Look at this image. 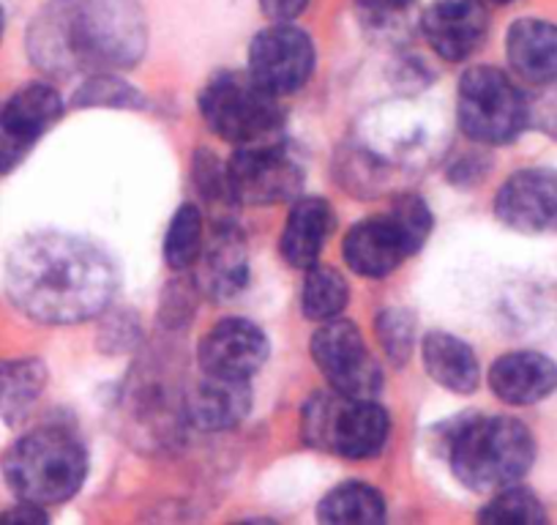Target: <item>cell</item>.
<instances>
[{
    "instance_id": "10",
    "label": "cell",
    "mask_w": 557,
    "mask_h": 525,
    "mask_svg": "<svg viewBox=\"0 0 557 525\" xmlns=\"http://www.w3.org/2000/svg\"><path fill=\"white\" fill-rule=\"evenodd\" d=\"M312 36L290 23H273L260 30L249 45V74L273 96L298 94L314 72Z\"/></svg>"
},
{
    "instance_id": "8",
    "label": "cell",
    "mask_w": 557,
    "mask_h": 525,
    "mask_svg": "<svg viewBox=\"0 0 557 525\" xmlns=\"http://www.w3.org/2000/svg\"><path fill=\"white\" fill-rule=\"evenodd\" d=\"M457 118L465 135L484 146L517 141L530 123L528 96L497 66H470L459 80Z\"/></svg>"
},
{
    "instance_id": "3",
    "label": "cell",
    "mask_w": 557,
    "mask_h": 525,
    "mask_svg": "<svg viewBox=\"0 0 557 525\" xmlns=\"http://www.w3.org/2000/svg\"><path fill=\"white\" fill-rule=\"evenodd\" d=\"M88 476V452L77 432L45 425L20 438L3 457V479L20 501L52 506L79 492Z\"/></svg>"
},
{
    "instance_id": "9",
    "label": "cell",
    "mask_w": 557,
    "mask_h": 525,
    "mask_svg": "<svg viewBox=\"0 0 557 525\" xmlns=\"http://www.w3.org/2000/svg\"><path fill=\"white\" fill-rule=\"evenodd\" d=\"M312 362L329 386L347 398H374L383 383L377 362L350 320H325L312 337Z\"/></svg>"
},
{
    "instance_id": "32",
    "label": "cell",
    "mask_w": 557,
    "mask_h": 525,
    "mask_svg": "<svg viewBox=\"0 0 557 525\" xmlns=\"http://www.w3.org/2000/svg\"><path fill=\"white\" fill-rule=\"evenodd\" d=\"M356 3L369 17H394V14L407 12L416 0H356Z\"/></svg>"
},
{
    "instance_id": "12",
    "label": "cell",
    "mask_w": 557,
    "mask_h": 525,
    "mask_svg": "<svg viewBox=\"0 0 557 525\" xmlns=\"http://www.w3.org/2000/svg\"><path fill=\"white\" fill-rule=\"evenodd\" d=\"M63 99L52 85L28 83L0 105V173L17 168L61 121Z\"/></svg>"
},
{
    "instance_id": "22",
    "label": "cell",
    "mask_w": 557,
    "mask_h": 525,
    "mask_svg": "<svg viewBox=\"0 0 557 525\" xmlns=\"http://www.w3.org/2000/svg\"><path fill=\"white\" fill-rule=\"evenodd\" d=\"M47 386V367L39 358L0 362V419L14 422L39 403Z\"/></svg>"
},
{
    "instance_id": "20",
    "label": "cell",
    "mask_w": 557,
    "mask_h": 525,
    "mask_svg": "<svg viewBox=\"0 0 557 525\" xmlns=\"http://www.w3.org/2000/svg\"><path fill=\"white\" fill-rule=\"evenodd\" d=\"M336 228V213L323 197H296V206L287 213L285 230L278 239L282 257L293 269H304L320 262L325 244Z\"/></svg>"
},
{
    "instance_id": "2",
    "label": "cell",
    "mask_w": 557,
    "mask_h": 525,
    "mask_svg": "<svg viewBox=\"0 0 557 525\" xmlns=\"http://www.w3.org/2000/svg\"><path fill=\"white\" fill-rule=\"evenodd\" d=\"M148 47V20L137 0H58L28 30V52L50 74L128 69Z\"/></svg>"
},
{
    "instance_id": "5",
    "label": "cell",
    "mask_w": 557,
    "mask_h": 525,
    "mask_svg": "<svg viewBox=\"0 0 557 525\" xmlns=\"http://www.w3.org/2000/svg\"><path fill=\"white\" fill-rule=\"evenodd\" d=\"M432 211L418 195H401L385 217H369L352 224L342 241L347 269L367 280H380L416 255L432 233Z\"/></svg>"
},
{
    "instance_id": "11",
    "label": "cell",
    "mask_w": 557,
    "mask_h": 525,
    "mask_svg": "<svg viewBox=\"0 0 557 525\" xmlns=\"http://www.w3.org/2000/svg\"><path fill=\"white\" fill-rule=\"evenodd\" d=\"M233 203L244 206H276L296 200L304 186V170L278 143L246 146L227 162Z\"/></svg>"
},
{
    "instance_id": "34",
    "label": "cell",
    "mask_w": 557,
    "mask_h": 525,
    "mask_svg": "<svg viewBox=\"0 0 557 525\" xmlns=\"http://www.w3.org/2000/svg\"><path fill=\"white\" fill-rule=\"evenodd\" d=\"M3 30H7V12L0 7V39H3Z\"/></svg>"
},
{
    "instance_id": "16",
    "label": "cell",
    "mask_w": 557,
    "mask_h": 525,
    "mask_svg": "<svg viewBox=\"0 0 557 525\" xmlns=\"http://www.w3.org/2000/svg\"><path fill=\"white\" fill-rule=\"evenodd\" d=\"M490 389L500 403L524 408L557 391V364L535 351H513L490 367Z\"/></svg>"
},
{
    "instance_id": "30",
    "label": "cell",
    "mask_w": 557,
    "mask_h": 525,
    "mask_svg": "<svg viewBox=\"0 0 557 525\" xmlns=\"http://www.w3.org/2000/svg\"><path fill=\"white\" fill-rule=\"evenodd\" d=\"M528 110L530 123L557 141V83L539 88V96L528 99Z\"/></svg>"
},
{
    "instance_id": "4",
    "label": "cell",
    "mask_w": 557,
    "mask_h": 525,
    "mask_svg": "<svg viewBox=\"0 0 557 525\" xmlns=\"http://www.w3.org/2000/svg\"><path fill=\"white\" fill-rule=\"evenodd\" d=\"M448 460L454 476L468 490H503L522 479L533 465V432L511 416H475L454 430Z\"/></svg>"
},
{
    "instance_id": "18",
    "label": "cell",
    "mask_w": 557,
    "mask_h": 525,
    "mask_svg": "<svg viewBox=\"0 0 557 525\" xmlns=\"http://www.w3.org/2000/svg\"><path fill=\"white\" fill-rule=\"evenodd\" d=\"M200 288L216 302L238 296L249 277V252L244 233L235 224L219 222L200 255Z\"/></svg>"
},
{
    "instance_id": "26",
    "label": "cell",
    "mask_w": 557,
    "mask_h": 525,
    "mask_svg": "<svg viewBox=\"0 0 557 525\" xmlns=\"http://www.w3.org/2000/svg\"><path fill=\"white\" fill-rule=\"evenodd\" d=\"M481 523H546V512L539 498L524 487H503L479 514Z\"/></svg>"
},
{
    "instance_id": "25",
    "label": "cell",
    "mask_w": 557,
    "mask_h": 525,
    "mask_svg": "<svg viewBox=\"0 0 557 525\" xmlns=\"http://www.w3.org/2000/svg\"><path fill=\"white\" fill-rule=\"evenodd\" d=\"M206 233H202L200 208L186 203L170 219V228L164 233V260L173 271L191 269L202 255Z\"/></svg>"
},
{
    "instance_id": "35",
    "label": "cell",
    "mask_w": 557,
    "mask_h": 525,
    "mask_svg": "<svg viewBox=\"0 0 557 525\" xmlns=\"http://www.w3.org/2000/svg\"><path fill=\"white\" fill-rule=\"evenodd\" d=\"M484 3H492V7H506V3H511V0H484Z\"/></svg>"
},
{
    "instance_id": "6",
    "label": "cell",
    "mask_w": 557,
    "mask_h": 525,
    "mask_svg": "<svg viewBox=\"0 0 557 525\" xmlns=\"http://www.w3.org/2000/svg\"><path fill=\"white\" fill-rule=\"evenodd\" d=\"M301 432L309 447L358 463L383 452L391 436V416L372 398H347L331 389L304 405Z\"/></svg>"
},
{
    "instance_id": "23",
    "label": "cell",
    "mask_w": 557,
    "mask_h": 525,
    "mask_svg": "<svg viewBox=\"0 0 557 525\" xmlns=\"http://www.w3.org/2000/svg\"><path fill=\"white\" fill-rule=\"evenodd\" d=\"M318 517L331 525H372L385 520V501L374 487L363 481H345L323 496Z\"/></svg>"
},
{
    "instance_id": "21",
    "label": "cell",
    "mask_w": 557,
    "mask_h": 525,
    "mask_svg": "<svg viewBox=\"0 0 557 525\" xmlns=\"http://www.w3.org/2000/svg\"><path fill=\"white\" fill-rule=\"evenodd\" d=\"M421 358H424L426 375L443 389L454 391V394H473L479 389V358H475L473 347L459 337L446 334V331H432L424 337Z\"/></svg>"
},
{
    "instance_id": "1",
    "label": "cell",
    "mask_w": 557,
    "mask_h": 525,
    "mask_svg": "<svg viewBox=\"0 0 557 525\" xmlns=\"http://www.w3.org/2000/svg\"><path fill=\"white\" fill-rule=\"evenodd\" d=\"M7 291L30 320L72 326L104 313L115 293V269L90 241L45 230L9 252Z\"/></svg>"
},
{
    "instance_id": "28",
    "label": "cell",
    "mask_w": 557,
    "mask_h": 525,
    "mask_svg": "<svg viewBox=\"0 0 557 525\" xmlns=\"http://www.w3.org/2000/svg\"><path fill=\"white\" fill-rule=\"evenodd\" d=\"M374 329H377V340L391 362L405 364L410 358L412 342H416V320H412V315L407 309H383Z\"/></svg>"
},
{
    "instance_id": "13",
    "label": "cell",
    "mask_w": 557,
    "mask_h": 525,
    "mask_svg": "<svg viewBox=\"0 0 557 525\" xmlns=\"http://www.w3.org/2000/svg\"><path fill=\"white\" fill-rule=\"evenodd\" d=\"M268 351L271 345L260 326L246 318H224L200 340L197 362L202 373L249 380L268 362Z\"/></svg>"
},
{
    "instance_id": "31",
    "label": "cell",
    "mask_w": 557,
    "mask_h": 525,
    "mask_svg": "<svg viewBox=\"0 0 557 525\" xmlns=\"http://www.w3.org/2000/svg\"><path fill=\"white\" fill-rule=\"evenodd\" d=\"M309 0H260V9L271 23H293L307 12Z\"/></svg>"
},
{
    "instance_id": "24",
    "label": "cell",
    "mask_w": 557,
    "mask_h": 525,
    "mask_svg": "<svg viewBox=\"0 0 557 525\" xmlns=\"http://www.w3.org/2000/svg\"><path fill=\"white\" fill-rule=\"evenodd\" d=\"M347 302H350V288L339 271L323 262L309 266L301 288V309L309 320L325 323V320L339 318Z\"/></svg>"
},
{
    "instance_id": "29",
    "label": "cell",
    "mask_w": 557,
    "mask_h": 525,
    "mask_svg": "<svg viewBox=\"0 0 557 525\" xmlns=\"http://www.w3.org/2000/svg\"><path fill=\"white\" fill-rule=\"evenodd\" d=\"M191 175H195L197 192H200L208 203H233L227 164L219 162L213 154L197 151L195 162H191Z\"/></svg>"
},
{
    "instance_id": "27",
    "label": "cell",
    "mask_w": 557,
    "mask_h": 525,
    "mask_svg": "<svg viewBox=\"0 0 557 525\" xmlns=\"http://www.w3.org/2000/svg\"><path fill=\"white\" fill-rule=\"evenodd\" d=\"M77 107H112V110H137L143 107V94L126 80L110 72H99L85 80L83 88L74 96Z\"/></svg>"
},
{
    "instance_id": "7",
    "label": "cell",
    "mask_w": 557,
    "mask_h": 525,
    "mask_svg": "<svg viewBox=\"0 0 557 525\" xmlns=\"http://www.w3.org/2000/svg\"><path fill=\"white\" fill-rule=\"evenodd\" d=\"M200 112L213 135L238 148L276 143L285 121L278 96L257 85L249 72H219L211 77L202 88Z\"/></svg>"
},
{
    "instance_id": "19",
    "label": "cell",
    "mask_w": 557,
    "mask_h": 525,
    "mask_svg": "<svg viewBox=\"0 0 557 525\" xmlns=\"http://www.w3.org/2000/svg\"><path fill=\"white\" fill-rule=\"evenodd\" d=\"M506 58L524 83L544 88L557 83V25L522 17L508 28Z\"/></svg>"
},
{
    "instance_id": "33",
    "label": "cell",
    "mask_w": 557,
    "mask_h": 525,
    "mask_svg": "<svg viewBox=\"0 0 557 525\" xmlns=\"http://www.w3.org/2000/svg\"><path fill=\"white\" fill-rule=\"evenodd\" d=\"M0 523H47L45 506L30 501H20L17 506L0 514Z\"/></svg>"
},
{
    "instance_id": "14",
    "label": "cell",
    "mask_w": 557,
    "mask_h": 525,
    "mask_svg": "<svg viewBox=\"0 0 557 525\" xmlns=\"http://www.w3.org/2000/svg\"><path fill=\"white\" fill-rule=\"evenodd\" d=\"M426 45L448 63L468 61L490 34L484 0H432L421 17Z\"/></svg>"
},
{
    "instance_id": "15",
    "label": "cell",
    "mask_w": 557,
    "mask_h": 525,
    "mask_svg": "<svg viewBox=\"0 0 557 525\" xmlns=\"http://www.w3.org/2000/svg\"><path fill=\"white\" fill-rule=\"evenodd\" d=\"M495 213L519 233H544L557 224V173L544 168L517 170L495 195Z\"/></svg>"
},
{
    "instance_id": "17",
    "label": "cell",
    "mask_w": 557,
    "mask_h": 525,
    "mask_svg": "<svg viewBox=\"0 0 557 525\" xmlns=\"http://www.w3.org/2000/svg\"><path fill=\"white\" fill-rule=\"evenodd\" d=\"M251 408L249 380L222 378L202 373L186 394V416L195 427L208 432L230 430L240 425Z\"/></svg>"
}]
</instances>
